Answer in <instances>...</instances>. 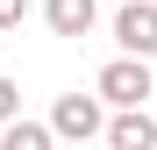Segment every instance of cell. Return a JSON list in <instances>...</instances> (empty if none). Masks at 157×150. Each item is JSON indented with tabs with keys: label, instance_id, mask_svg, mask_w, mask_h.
<instances>
[{
	"label": "cell",
	"instance_id": "1",
	"mask_svg": "<svg viewBox=\"0 0 157 150\" xmlns=\"http://www.w3.org/2000/svg\"><path fill=\"white\" fill-rule=\"evenodd\" d=\"M100 100H107V107H150V93H157V79H150V57H107L100 64Z\"/></svg>",
	"mask_w": 157,
	"mask_h": 150
},
{
	"label": "cell",
	"instance_id": "2",
	"mask_svg": "<svg viewBox=\"0 0 157 150\" xmlns=\"http://www.w3.org/2000/svg\"><path fill=\"white\" fill-rule=\"evenodd\" d=\"M50 129H57L64 143H86V136H107V100L93 93H57V107H50Z\"/></svg>",
	"mask_w": 157,
	"mask_h": 150
},
{
	"label": "cell",
	"instance_id": "3",
	"mask_svg": "<svg viewBox=\"0 0 157 150\" xmlns=\"http://www.w3.org/2000/svg\"><path fill=\"white\" fill-rule=\"evenodd\" d=\"M114 43L128 57H157V0H128L114 14Z\"/></svg>",
	"mask_w": 157,
	"mask_h": 150
},
{
	"label": "cell",
	"instance_id": "4",
	"mask_svg": "<svg viewBox=\"0 0 157 150\" xmlns=\"http://www.w3.org/2000/svg\"><path fill=\"white\" fill-rule=\"evenodd\" d=\"M100 143H107V150H157V121H150V107H114Z\"/></svg>",
	"mask_w": 157,
	"mask_h": 150
},
{
	"label": "cell",
	"instance_id": "5",
	"mask_svg": "<svg viewBox=\"0 0 157 150\" xmlns=\"http://www.w3.org/2000/svg\"><path fill=\"white\" fill-rule=\"evenodd\" d=\"M93 14H100V0H43V21H50V36H86L93 29Z\"/></svg>",
	"mask_w": 157,
	"mask_h": 150
},
{
	"label": "cell",
	"instance_id": "6",
	"mask_svg": "<svg viewBox=\"0 0 157 150\" xmlns=\"http://www.w3.org/2000/svg\"><path fill=\"white\" fill-rule=\"evenodd\" d=\"M57 143H64V136L50 129V121H29V114L0 129V150H57Z\"/></svg>",
	"mask_w": 157,
	"mask_h": 150
},
{
	"label": "cell",
	"instance_id": "7",
	"mask_svg": "<svg viewBox=\"0 0 157 150\" xmlns=\"http://www.w3.org/2000/svg\"><path fill=\"white\" fill-rule=\"evenodd\" d=\"M7 121H21V86L0 79V129H7Z\"/></svg>",
	"mask_w": 157,
	"mask_h": 150
},
{
	"label": "cell",
	"instance_id": "8",
	"mask_svg": "<svg viewBox=\"0 0 157 150\" xmlns=\"http://www.w3.org/2000/svg\"><path fill=\"white\" fill-rule=\"evenodd\" d=\"M21 14H29V0H0V29H21Z\"/></svg>",
	"mask_w": 157,
	"mask_h": 150
}]
</instances>
